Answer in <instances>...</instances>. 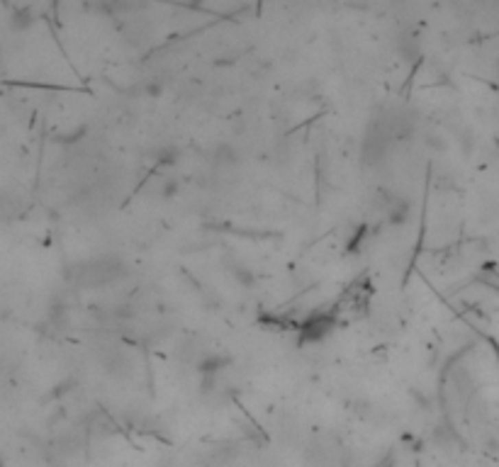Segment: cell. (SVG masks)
Wrapping results in <instances>:
<instances>
[{"label":"cell","mask_w":499,"mask_h":467,"mask_svg":"<svg viewBox=\"0 0 499 467\" xmlns=\"http://www.w3.org/2000/svg\"><path fill=\"white\" fill-rule=\"evenodd\" d=\"M229 363H231L229 355L209 353V355H205V358L198 363V370H200V375H202V377H215L217 372L224 370V368L229 366Z\"/></svg>","instance_id":"cell-1"},{"label":"cell","mask_w":499,"mask_h":467,"mask_svg":"<svg viewBox=\"0 0 499 467\" xmlns=\"http://www.w3.org/2000/svg\"><path fill=\"white\" fill-rule=\"evenodd\" d=\"M329 331H332V319H327V317H314L305 326V339L319 341V339H324V336H327Z\"/></svg>","instance_id":"cell-2"},{"label":"cell","mask_w":499,"mask_h":467,"mask_svg":"<svg viewBox=\"0 0 499 467\" xmlns=\"http://www.w3.org/2000/svg\"><path fill=\"white\" fill-rule=\"evenodd\" d=\"M409 219V204L404 200H395L390 204V212H387V221L390 224H404Z\"/></svg>","instance_id":"cell-3"},{"label":"cell","mask_w":499,"mask_h":467,"mask_svg":"<svg viewBox=\"0 0 499 467\" xmlns=\"http://www.w3.org/2000/svg\"><path fill=\"white\" fill-rule=\"evenodd\" d=\"M419 39L414 37V34H404L402 39H399V54L404 56V59H414V56H419Z\"/></svg>","instance_id":"cell-4"},{"label":"cell","mask_w":499,"mask_h":467,"mask_svg":"<svg viewBox=\"0 0 499 467\" xmlns=\"http://www.w3.org/2000/svg\"><path fill=\"white\" fill-rule=\"evenodd\" d=\"M231 275H234L239 283L244 285V287H251L253 283H256V278H253V273L248 268H242V265H234V270H231Z\"/></svg>","instance_id":"cell-5"},{"label":"cell","mask_w":499,"mask_h":467,"mask_svg":"<svg viewBox=\"0 0 499 467\" xmlns=\"http://www.w3.org/2000/svg\"><path fill=\"white\" fill-rule=\"evenodd\" d=\"M144 91L149 97H161L163 95V83L159 81V78H151V81L144 86Z\"/></svg>","instance_id":"cell-6"},{"label":"cell","mask_w":499,"mask_h":467,"mask_svg":"<svg viewBox=\"0 0 499 467\" xmlns=\"http://www.w3.org/2000/svg\"><path fill=\"white\" fill-rule=\"evenodd\" d=\"M426 144H429L431 149H436V151H445V149H448V144H445V141L441 139L439 134H429V136H426Z\"/></svg>","instance_id":"cell-7"},{"label":"cell","mask_w":499,"mask_h":467,"mask_svg":"<svg viewBox=\"0 0 499 467\" xmlns=\"http://www.w3.org/2000/svg\"><path fill=\"white\" fill-rule=\"evenodd\" d=\"M176 193H178V180H166V183H163V190H161L163 197L171 200Z\"/></svg>","instance_id":"cell-8"},{"label":"cell","mask_w":499,"mask_h":467,"mask_svg":"<svg viewBox=\"0 0 499 467\" xmlns=\"http://www.w3.org/2000/svg\"><path fill=\"white\" fill-rule=\"evenodd\" d=\"M497 66H499V61H497Z\"/></svg>","instance_id":"cell-9"}]
</instances>
